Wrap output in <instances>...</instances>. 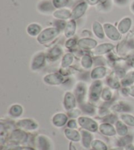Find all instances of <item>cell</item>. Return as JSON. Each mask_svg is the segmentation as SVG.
<instances>
[{
  "mask_svg": "<svg viewBox=\"0 0 134 150\" xmlns=\"http://www.w3.org/2000/svg\"><path fill=\"white\" fill-rule=\"evenodd\" d=\"M60 30L56 27H49L43 30L37 36V41L41 44H45L54 40L60 34Z\"/></svg>",
  "mask_w": 134,
  "mask_h": 150,
  "instance_id": "obj_1",
  "label": "cell"
},
{
  "mask_svg": "<svg viewBox=\"0 0 134 150\" xmlns=\"http://www.w3.org/2000/svg\"><path fill=\"white\" fill-rule=\"evenodd\" d=\"M105 36L112 41H118L121 38V34L118 28L111 23H106L103 25Z\"/></svg>",
  "mask_w": 134,
  "mask_h": 150,
  "instance_id": "obj_2",
  "label": "cell"
},
{
  "mask_svg": "<svg viewBox=\"0 0 134 150\" xmlns=\"http://www.w3.org/2000/svg\"><path fill=\"white\" fill-rule=\"evenodd\" d=\"M88 9V4L85 2L80 3L74 7L71 12V19H78V18L82 17Z\"/></svg>",
  "mask_w": 134,
  "mask_h": 150,
  "instance_id": "obj_3",
  "label": "cell"
},
{
  "mask_svg": "<svg viewBox=\"0 0 134 150\" xmlns=\"http://www.w3.org/2000/svg\"><path fill=\"white\" fill-rule=\"evenodd\" d=\"M77 44L82 49L92 50L96 47L97 41L91 38H82L79 40V41L77 42Z\"/></svg>",
  "mask_w": 134,
  "mask_h": 150,
  "instance_id": "obj_4",
  "label": "cell"
},
{
  "mask_svg": "<svg viewBox=\"0 0 134 150\" xmlns=\"http://www.w3.org/2000/svg\"><path fill=\"white\" fill-rule=\"evenodd\" d=\"M132 18L130 17H124L120 21L119 25H118L117 28L119 31L120 33V34H124L127 33L128 31L130 30L132 26Z\"/></svg>",
  "mask_w": 134,
  "mask_h": 150,
  "instance_id": "obj_5",
  "label": "cell"
},
{
  "mask_svg": "<svg viewBox=\"0 0 134 150\" xmlns=\"http://www.w3.org/2000/svg\"><path fill=\"white\" fill-rule=\"evenodd\" d=\"M77 23L74 19H71L67 23L66 28L64 29V35L68 38L73 37L76 32Z\"/></svg>",
  "mask_w": 134,
  "mask_h": 150,
  "instance_id": "obj_6",
  "label": "cell"
},
{
  "mask_svg": "<svg viewBox=\"0 0 134 150\" xmlns=\"http://www.w3.org/2000/svg\"><path fill=\"white\" fill-rule=\"evenodd\" d=\"M71 11L67 9H60L56 10L53 12V17L57 18L58 20H67L71 17Z\"/></svg>",
  "mask_w": 134,
  "mask_h": 150,
  "instance_id": "obj_7",
  "label": "cell"
},
{
  "mask_svg": "<svg viewBox=\"0 0 134 150\" xmlns=\"http://www.w3.org/2000/svg\"><path fill=\"white\" fill-rule=\"evenodd\" d=\"M92 30L94 35L100 40L105 38V31H104L103 26L98 21H94L92 24Z\"/></svg>",
  "mask_w": 134,
  "mask_h": 150,
  "instance_id": "obj_8",
  "label": "cell"
},
{
  "mask_svg": "<svg viewBox=\"0 0 134 150\" xmlns=\"http://www.w3.org/2000/svg\"><path fill=\"white\" fill-rule=\"evenodd\" d=\"M39 11L42 13L44 14H49V13H52V11L54 10L55 7H54L52 4H51L49 1H43L38 5Z\"/></svg>",
  "mask_w": 134,
  "mask_h": 150,
  "instance_id": "obj_9",
  "label": "cell"
},
{
  "mask_svg": "<svg viewBox=\"0 0 134 150\" xmlns=\"http://www.w3.org/2000/svg\"><path fill=\"white\" fill-rule=\"evenodd\" d=\"M42 28L39 24L37 23H31L27 26L26 32L28 35L32 37L38 36L41 33Z\"/></svg>",
  "mask_w": 134,
  "mask_h": 150,
  "instance_id": "obj_10",
  "label": "cell"
},
{
  "mask_svg": "<svg viewBox=\"0 0 134 150\" xmlns=\"http://www.w3.org/2000/svg\"><path fill=\"white\" fill-rule=\"evenodd\" d=\"M114 45L109 43H105V44H101L99 45L98 46L96 47L94 50V52L96 54H103L108 52L111 51L113 49Z\"/></svg>",
  "mask_w": 134,
  "mask_h": 150,
  "instance_id": "obj_11",
  "label": "cell"
},
{
  "mask_svg": "<svg viewBox=\"0 0 134 150\" xmlns=\"http://www.w3.org/2000/svg\"><path fill=\"white\" fill-rule=\"evenodd\" d=\"M62 77L60 75L52 74L49 75L45 78V80L48 83H50L51 84H58L62 81Z\"/></svg>",
  "mask_w": 134,
  "mask_h": 150,
  "instance_id": "obj_12",
  "label": "cell"
},
{
  "mask_svg": "<svg viewBox=\"0 0 134 150\" xmlns=\"http://www.w3.org/2000/svg\"><path fill=\"white\" fill-rule=\"evenodd\" d=\"M45 61V56L43 53H38L36 57L34 58L33 61V68L38 69L40 67L42 66Z\"/></svg>",
  "mask_w": 134,
  "mask_h": 150,
  "instance_id": "obj_13",
  "label": "cell"
},
{
  "mask_svg": "<svg viewBox=\"0 0 134 150\" xmlns=\"http://www.w3.org/2000/svg\"><path fill=\"white\" fill-rule=\"evenodd\" d=\"M61 52H62V50H61V48L60 47L55 46L50 50L49 53V57L52 60L58 58L59 56L61 54Z\"/></svg>",
  "mask_w": 134,
  "mask_h": 150,
  "instance_id": "obj_14",
  "label": "cell"
},
{
  "mask_svg": "<svg viewBox=\"0 0 134 150\" xmlns=\"http://www.w3.org/2000/svg\"><path fill=\"white\" fill-rule=\"evenodd\" d=\"M105 73V69L103 67H99L94 70L92 76L93 78L103 77Z\"/></svg>",
  "mask_w": 134,
  "mask_h": 150,
  "instance_id": "obj_15",
  "label": "cell"
},
{
  "mask_svg": "<svg viewBox=\"0 0 134 150\" xmlns=\"http://www.w3.org/2000/svg\"><path fill=\"white\" fill-rule=\"evenodd\" d=\"M68 0H53L52 5L56 9H61L67 5Z\"/></svg>",
  "mask_w": 134,
  "mask_h": 150,
  "instance_id": "obj_16",
  "label": "cell"
},
{
  "mask_svg": "<svg viewBox=\"0 0 134 150\" xmlns=\"http://www.w3.org/2000/svg\"><path fill=\"white\" fill-rule=\"evenodd\" d=\"M72 60H73V56L70 53H68V54L64 56V59L62 61V65L64 67L69 65L72 62Z\"/></svg>",
  "mask_w": 134,
  "mask_h": 150,
  "instance_id": "obj_17",
  "label": "cell"
},
{
  "mask_svg": "<svg viewBox=\"0 0 134 150\" xmlns=\"http://www.w3.org/2000/svg\"><path fill=\"white\" fill-rule=\"evenodd\" d=\"M67 25V23L65 22L64 20H58L56 21L54 23L55 27L58 28L59 30H64L66 28V26Z\"/></svg>",
  "mask_w": 134,
  "mask_h": 150,
  "instance_id": "obj_18",
  "label": "cell"
},
{
  "mask_svg": "<svg viewBox=\"0 0 134 150\" xmlns=\"http://www.w3.org/2000/svg\"><path fill=\"white\" fill-rule=\"evenodd\" d=\"M82 65L85 67H90L91 65H92V60H91V58L89 56L86 55L82 58Z\"/></svg>",
  "mask_w": 134,
  "mask_h": 150,
  "instance_id": "obj_19",
  "label": "cell"
},
{
  "mask_svg": "<svg viewBox=\"0 0 134 150\" xmlns=\"http://www.w3.org/2000/svg\"><path fill=\"white\" fill-rule=\"evenodd\" d=\"M76 40L75 39H73L72 38H69L68 40H67L66 42V47H73L76 44Z\"/></svg>",
  "mask_w": 134,
  "mask_h": 150,
  "instance_id": "obj_20",
  "label": "cell"
},
{
  "mask_svg": "<svg viewBox=\"0 0 134 150\" xmlns=\"http://www.w3.org/2000/svg\"><path fill=\"white\" fill-rule=\"evenodd\" d=\"M129 0H114V2L119 5H125L128 4Z\"/></svg>",
  "mask_w": 134,
  "mask_h": 150,
  "instance_id": "obj_21",
  "label": "cell"
},
{
  "mask_svg": "<svg viewBox=\"0 0 134 150\" xmlns=\"http://www.w3.org/2000/svg\"><path fill=\"white\" fill-rule=\"evenodd\" d=\"M88 4L90 5H94L100 2V0H87Z\"/></svg>",
  "mask_w": 134,
  "mask_h": 150,
  "instance_id": "obj_22",
  "label": "cell"
},
{
  "mask_svg": "<svg viewBox=\"0 0 134 150\" xmlns=\"http://www.w3.org/2000/svg\"><path fill=\"white\" fill-rule=\"evenodd\" d=\"M131 10L134 13V2H133V4L131 5Z\"/></svg>",
  "mask_w": 134,
  "mask_h": 150,
  "instance_id": "obj_23",
  "label": "cell"
},
{
  "mask_svg": "<svg viewBox=\"0 0 134 150\" xmlns=\"http://www.w3.org/2000/svg\"><path fill=\"white\" fill-rule=\"evenodd\" d=\"M132 95L134 96V86L132 87Z\"/></svg>",
  "mask_w": 134,
  "mask_h": 150,
  "instance_id": "obj_24",
  "label": "cell"
}]
</instances>
